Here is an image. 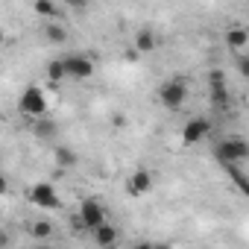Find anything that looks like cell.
<instances>
[{"label":"cell","mask_w":249,"mask_h":249,"mask_svg":"<svg viewBox=\"0 0 249 249\" xmlns=\"http://www.w3.org/2000/svg\"><path fill=\"white\" fill-rule=\"evenodd\" d=\"M214 156H217V161L229 170V167H234V164H240V161L249 159V147H246V141H243L240 135H231V138H223V141L214 147Z\"/></svg>","instance_id":"1"},{"label":"cell","mask_w":249,"mask_h":249,"mask_svg":"<svg viewBox=\"0 0 249 249\" xmlns=\"http://www.w3.org/2000/svg\"><path fill=\"white\" fill-rule=\"evenodd\" d=\"M18 108H21V114H30L33 120H36V117H44V111H47V97H44V91H41L38 85L24 88Z\"/></svg>","instance_id":"2"},{"label":"cell","mask_w":249,"mask_h":249,"mask_svg":"<svg viewBox=\"0 0 249 249\" xmlns=\"http://www.w3.org/2000/svg\"><path fill=\"white\" fill-rule=\"evenodd\" d=\"M59 62H62L65 76H71V79H88V76L94 73V62H91L85 53H68V56H62Z\"/></svg>","instance_id":"3"},{"label":"cell","mask_w":249,"mask_h":249,"mask_svg":"<svg viewBox=\"0 0 249 249\" xmlns=\"http://www.w3.org/2000/svg\"><path fill=\"white\" fill-rule=\"evenodd\" d=\"M103 223H106V208H103L97 199H85V202L79 205L76 226H79V229H88V231H94V229H100Z\"/></svg>","instance_id":"4"},{"label":"cell","mask_w":249,"mask_h":249,"mask_svg":"<svg viewBox=\"0 0 249 249\" xmlns=\"http://www.w3.org/2000/svg\"><path fill=\"white\" fill-rule=\"evenodd\" d=\"M159 100L167 106V108H179L185 100H188V82L185 79H167L161 88H159Z\"/></svg>","instance_id":"5"},{"label":"cell","mask_w":249,"mask_h":249,"mask_svg":"<svg viewBox=\"0 0 249 249\" xmlns=\"http://www.w3.org/2000/svg\"><path fill=\"white\" fill-rule=\"evenodd\" d=\"M30 202L38 205V208H59L62 205V199L56 196V188L50 182H36L30 188Z\"/></svg>","instance_id":"6"},{"label":"cell","mask_w":249,"mask_h":249,"mask_svg":"<svg viewBox=\"0 0 249 249\" xmlns=\"http://www.w3.org/2000/svg\"><path fill=\"white\" fill-rule=\"evenodd\" d=\"M208 129H211V123H208L205 117H194V120H188V123H185V129H182V144H185V147L199 144V141L208 135Z\"/></svg>","instance_id":"7"},{"label":"cell","mask_w":249,"mask_h":249,"mask_svg":"<svg viewBox=\"0 0 249 249\" xmlns=\"http://www.w3.org/2000/svg\"><path fill=\"white\" fill-rule=\"evenodd\" d=\"M150 188H153V173L150 170H135L126 182V191L132 196H144V194H150Z\"/></svg>","instance_id":"8"},{"label":"cell","mask_w":249,"mask_h":249,"mask_svg":"<svg viewBox=\"0 0 249 249\" xmlns=\"http://www.w3.org/2000/svg\"><path fill=\"white\" fill-rule=\"evenodd\" d=\"M33 135H36L38 141H56L59 123H56L53 117H36V120H33Z\"/></svg>","instance_id":"9"},{"label":"cell","mask_w":249,"mask_h":249,"mask_svg":"<svg viewBox=\"0 0 249 249\" xmlns=\"http://www.w3.org/2000/svg\"><path fill=\"white\" fill-rule=\"evenodd\" d=\"M94 240H97V246H100V249H111V246H114V240H117V229H114V226H108V223H103L100 229H94Z\"/></svg>","instance_id":"10"},{"label":"cell","mask_w":249,"mask_h":249,"mask_svg":"<svg viewBox=\"0 0 249 249\" xmlns=\"http://www.w3.org/2000/svg\"><path fill=\"white\" fill-rule=\"evenodd\" d=\"M156 44H159V36L153 30H141L135 36V53H150V50H156Z\"/></svg>","instance_id":"11"},{"label":"cell","mask_w":249,"mask_h":249,"mask_svg":"<svg viewBox=\"0 0 249 249\" xmlns=\"http://www.w3.org/2000/svg\"><path fill=\"white\" fill-rule=\"evenodd\" d=\"M226 44L234 47V50H243V47L249 44V30H243V27L229 30V33H226Z\"/></svg>","instance_id":"12"},{"label":"cell","mask_w":249,"mask_h":249,"mask_svg":"<svg viewBox=\"0 0 249 249\" xmlns=\"http://www.w3.org/2000/svg\"><path fill=\"white\" fill-rule=\"evenodd\" d=\"M44 36H47V41H53V44H65V41H68V30H65L62 24H44Z\"/></svg>","instance_id":"13"},{"label":"cell","mask_w":249,"mask_h":249,"mask_svg":"<svg viewBox=\"0 0 249 249\" xmlns=\"http://www.w3.org/2000/svg\"><path fill=\"white\" fill-rule=\"evenodd\" d=\"M56 161H59V167H73L79 159H76V153H73L71 147L59 144V147H56Z\"/></svg>","instance_id":"14"},{"label":"cell","mask_w":249,"mask_h":249,"mask_svg":"<svg viewBox=\"0 0 249 249\" xmlns=\"http://www.w3.org/2000/svg\"><path fill=\"white\" fill-rule=\"evenodd\" d=\"M33 12L41 15V18H59V6L50 3V0H36V3H33Z\"/></svg>","instance_id":"15"},{"label":"cell","mask_w":249,"mask_h":249,"mask_svg":"<svg viewBox=\"0 0 249 249\" xmlns=\"http://www.w3.org/2000/svg\"><path fill=\"white\" fill-rule=\"evenodd\" d=\"M33 234H36L38 240H44V237L53 234V226H50L47 220H36V223H33Z\"/></svg>","instance_id":"16"},{"label":"cell","mask_w":249,"mask_h":249,"mask_svg":"<svg viewBox=\"0 0 249 249\" xmlns=\"http://www.w3.org/2000/svg\"><path fill=\"white\" fill-rule=\"evenodd\" d=\"M47 76H50L53 82H59V79H65V71H62V62H59V59H53V62L47 65Z\"/></svg>","instance_id":"17"},{"label":"cell","mask_w":249,"mask_h":249,"mask_svg":"<svg viewBox=\"0 0 249 249\" xmlns=\"http://www.w3.org/2000/svg\"><path fill=\"white\" fill-rule=\"evenodd\" d=\"M9 191V182H6V176H0V196H3Z\"/></svg>","instance_id":"18"},{"label":"cell","mask_w":249,"mask_h":249,"mask_svg":"<svg viewBox=\"0 0 249 249\" xmlns=\"http://www.w3.org/2000/svg\"><path fill=\"white\" fill-rule=\"evenodd\" d=\"M135 249H159V246H153V243H141V246H135Z\"/></svg>","instance_id":"19"},{"label":"cell","mask_w":249,"mask_h":249,"mask_svg":"<svg viewBox=\"0 0 249 249\" xmlns=\"http://www.w3.org/2000/svg\"><path fill=\"white\" fill-rule=\"evenodd\" d=\"M6 243V231H0V246H3Z\"/></svg>","instance_id":"20"},{"label":"cell","mask_w":249,"mask_h":249,"mask_svg":"<svg viewBox=\"0 0 249 249\" xmlns=\"http://www.w3.org/2000/svg\"><path fill=\"white\" fill-rule=\"evenodd\" d=\"M0 44H3V30H0Z\"/></svg>","instance_id":"21"}]
</instances>
